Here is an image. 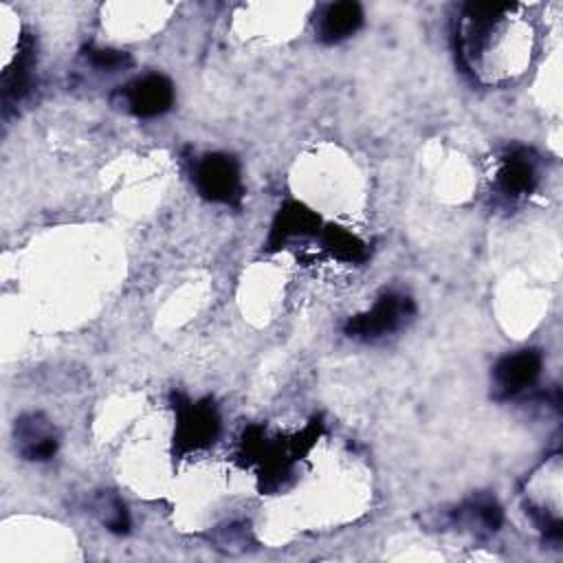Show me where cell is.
Here are the masks:
<instances>
[{
    "label": "cell",
    "instance_id": "obj_1",
    "mask_svg": "<svg viewBox=\"0 0 563 563\" xmlns=\"http://www.w3.org/2000/svg\"><path fill=\"white\" fill-rule=\"evenodd\" d=\"M176 411V431H174V451L185 455L209 446L220 431V416L209 398L191 402L183 394H172Z\"/></svg>",
    "mask_w": 563,
    "mask_h": 563
},
{
    "label": "cell",
    "instance_id": "obj_2",
    "mask_svg": "<svg viewBox=\"0 0 563 563\" xmlns=\"http://www.w3.org/2000/svg\"><path fill=\"white\" fill-rule=\"evenodd\" d=\"M194 183L205 200L240 207L242 180L240 165L229 154H207L194 167Z\"/></svg>",
    "mask_w": 563,
    "mask_h": 563
},
{
    "label": "cell",
    "instance_id": "obj_3",
    "mask_svg": "<svg viewBox=\"0 0 563 563\" xmlns=\"http://www.w3.org/2000/svg\"><path fill=\"white\" fill-rule=\"evenodd\" d=\"M413 312L416 306L409 297L387 292L378 297L372 310L350 317L345 323V334L361 341H374L396 332L409 317H413Z\"/></svg>",
    "mask_w": 563,
    "mask_h": 563
},
{
    "label": "cell",
    "instance_id": "obj_4",
    "mask_svg": "<svg viewBox=\"0 0 563 563\" xmlns=\"http://www.w3.org/2000/svg\"><path fill=\"white\" fill-rule=\"evenodd\" d=\"M541 372L539 350H519L504 356L493 369V387L497 398H510L530 387Z\"/></svg>",
    "mask_w": 563,
    "mask_h": 563
},
{
    "label": "cell",
    "instance_id": "obj_5",
    "mask_svg": "<svg viewBox=\"0 0 563 563\" xmlns=\"http://www.w3.org/2000/svg\"><path fill=\"white\" fill-rule=\"evenodd\" d=\"M125 106L132 114L150 119L167 112L174 103V86L163 75H145L123 88Z\"/></svg>",
    "mask_w": 563,
    "mask_h": 563
},
{
    "label": "cell",
    "instance_id": "obj_6",
    "mask_svg": "<svg viewBox=\"0 0 563 563\" xmlns=\"http://www.w3.org/2000/svg\"><path fill=\"white\" fill-rule=\"evenodd\" d=\"M321 233V218L308 209L306 205L290 200L286 205L279 207L271 231H268V240L266 246L268 249H279L286 240L290 238H299V235H319Z\"/></svg>",
    "mask_w": 563,
    "mask_h": 563
},
{
    "label": "cell",
    "instance_id": "obj_7",
    "mask_svg": "<svg viewBox=\"0 0 563 563\" xmlns=\"http://www.w3.org/2000/svg\"><path fill=\"white\" fill-rule=\"evenodd\" d=\"M33 53H35L33 40H31V35H24L13 64L2 75V110H4V114H9V110L15 108L31 90Z\"/></svg>",
    "mask_w": 563,
    "mask_h": 563
},
{
    "label": "cell",
    "instance_id": "obj_8",
    "mask_svg": "<svg viewBox=\"0 0 563 563\" xmlns=\"http://www.w3.org/2000/svg\"><path fill=\"white\" fill-rule=\"evenodd\" d=\"M15 442L20 444V453L26 460H48L57 451V438L51 429V424L40 416H22L15 420Z\"/></svg>",
    "mask_w": 563,
    "mask_h": 563
},
{
    "label": "cell",
    "instance_id": "obj_9",
    "mask_svg": "<svg viewBox=\"0 0 563 563\" xmlns=\"http://www.w3.org/2000/svg\"><path fill=\"white\" fill-rule=\"evenodd\" d=\"M534 187H537V167L530 154L526 150L510 152L497 172V189L506 198H521L532 194Z\"/></svg>",
    "mask_w": 563,
    "mask_h": 563
},
{
    "label": "cell",
    "instance_id": "obj_10",
    "mask_svg": "<svg viewBox=\"0 0 563 563\" xmlns=\"http://www.w3.org/2000/svg\"><path fill=\"white\" fill-rule=\"evenodd\" d=\"M363 24V9L356 2H336L323 9L317 22V37L325 44L350 37Z\"/></svg>",
    "mask_w": 563,
    "mask_h": 563
},
{
    "label": "cell",
    "instance_id": "obj_11",
    "mask_svg": "<svg viewBox=\"0 0 563 563\" xmlns=\"http://www.w3.org/2000/svg\"><path fill=\"white\" fill-rule=\"evenodd\" d=\"M321 244L328 253H332L336 260L343 262H363L367 257V249L365 244L350 231H345L343 227L336 224H328L325 229H321Z\"/></svg>",
    "mask_w": 563,
    "mask_h": 563
},
{
    "label": "cell",
    "instance_id": "obj_12",
    "mask_svg": "<svg viewBox=\"0 0 563 563\" xmlns=\"http://www.w3.org/2000/svg\"><path fill=\"white\" fill-rule=\"evenodd\" d=\"M460 512L466 515V526L477 532H497L504 521L501 506L495 501V497L488 495L473 497L464 508H460Z\"/></svg>",
    "mask_w": 563,
    "mask_h": 563
},
{
    "label": "cell",
    "instance_id": "obj_13",
    "mask_svg": "<svg viewBox=\"0 0 563 563\" xmlns=\"http://www.w3.org/2000/svg\"><path fill=\"white\" fill-rule=\"evenodd\" d=\"M86 59L99 68V70H108V73H114V70H121L125 66L132 64L130 55L123 53V51H114V48H86Z\"/></svg>",
    "mask_w": 563,
    "mask_h": 563
}]
</instances>
